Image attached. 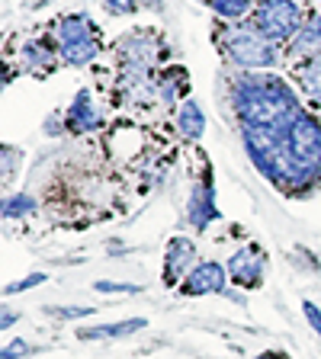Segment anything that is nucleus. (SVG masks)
<instances>
[{"mask_svg":"<svg viewBox=\"0 0 321 359\" xmlns=\"http://www.w3.org/2000/svg\"><path fill=\"white\" fill-rule=\"evenodd\" d=\"M232 106L241 126H280L299 106L296 90L277 74H244L232 81Z\"/></svg>","mask_w":321,"mask_h":359,"instance_id":"obj_1","label":"nucleus"},{"mask_svg":"<svg viewBox=\"0 0 321 359\" xmlns=\"http://www.w3.org/2000/svg\"><path fill=\"white\" fill-rule=\"evenodd\" d=\"M216 45L241 71H263L277 65V45L251 22H225L216 29Z\"/></svg>","mask_w":321,"mask_h":359,"instance_id":"obj_2","label":"nucleus"},{"mask_svg":"<svg viewBox=\"0 0 321 359\" xmlns=\"http://www.w3.org/2000/svg\"><path fill=\"white\" fill-rule=\"evenodd\" d=\"M52 36L55 45H58L61 61L71 67H84L100 55V29L87 13L61 16L52 26Z\"/></svg>","mask_w":321,"mask_h":359,"instance_id":"obj_3","label":"nucleus"},{"mask_svg":"<svg viewBox=\"0 0 321 359\" xmlns=\"http://www.w3.org/2000/svg\"><path fill=\"white\" fill-rule=\"evenodd\" d=\"M251 26L261 29L273 45H289L302 29V10L296 0H257L254 13H251Z\"/></svg>","mask_w":321,"mask_h":359,"instance_id":"obj_4","label":"nucleus"},{"mask_svg":"<svg viewBox=\"0 0 321 359\" xmlns=\"http://www.w3.org/2000/svg\"><path fill=\"white\" fill-rule=\"evenodd\" d=\"M263 273H267V254L257 244H244L228 263V279L238 289H257L263 283Z\"/></svg>","mask_w":321,"mask_h":359,"instance_id":"obj_5","label":"nucleus"},{"mask_svg":"<svg viewBox=\"0 0 321 359\" xmlns=\"http://www.w3.org/2000/svg\"><path fill=\"white\" fill-rule=\"evenodd\" d=\"M225 283H228V269L216 260H206V263H199V266H193V273L183 279L180 295H190V299H196V295H212V292H222Z\"/></svg>","mask_w":321,"mask_h":359,"instance_id":"obj_6","label":"nucleus"},{"mask_svg":"<svg viewBox=\"0 0 321 359\" xmlns=\"http://www.w3.org/2000/svg\"><path fill=\"white\" fill-rule=\"evenodd\" d=\"M190 222H193L196 231H206L209 228V222H216L218 209H216V187H212V170L206 167L202 170V180L193 187V193H190Z\"/></svg>","mask_w":321,"mask_h":359,"instance_id":"obj_7","label":"nucleus"},{"mask_svg":"<svg viewBox=\"0 0 321 359\" xmlns=\"http://www.w3.org/2000/svg\"><path fill=\"white\" fill-rule=\"evenodd\" d=\"M193 260H196L193 241L173 238L167 244V257H164V285H177L180 279H187L193 273Z\"/></svg>","mask_w":321,"mask_h":359,"instance_id":"obj_8","label":"nucleus"},{"mask_svg":"<svg viewBox=\"0 0 321 359\" xmlns=\"http://www.w3.org/2000/svg\"><path fill=\"white\" fill-rule=\"evenodd\" d=\"M65 126H67V132H74V135L93 132V128L103 126V116H100L97 103L90 97V90H81L74 97V103H71V109H67V116H65Z\"/></svg>","mask_w":321,"mask_h":359,"instance_id":"obj_9","label":"nucleus"},{"mask_svg":"<svg viewBox=\"0 0 321 359\" xmlns=\"http://www.w3.org/2000/svg\"><path fill=\"white\" fill-rule=\"evenodd\" d=\"M286 55H289V61H296V65L321 58V16H312V20L302 26L299 36L286 45Z\"/></svg>","mask_w":321,"mask_h":359,"instance_id":"obj_10","label":"nucleus"},{"mask_svg":"<svg viewBox=\"0 0 321 359\" xmlns=\"http://www.w3.org/2000/svg\"><path fill=\"white\" fill-rule=\"evenodd\" d=\"M20 58H22V67H26L30 74L45 77L55 71V61H58L61 55H58V45H52L48 39H39V42H30L22 48Z\"/></svg>","mask_w":321,"mask_h":359,"instance_id":"obj_11","label":"nucleus"},{"mask_svg":"<svg viewBox=\"0 0 321 359\" xmlns=\"http://www.w3.org/2000/svg\"><path fill=\"white\" fill-rule=\"evenodd\" d=\"M155 87H157V103L173 106L180 97H187V90H190L187 71L183 67H167V71H161L155 77Z\"/></svg>","mask_w":321,"mask_h":359,"instance_id":"obj_12","label":"nucleus"},{"mask_svg":"<svg viewBox=\"0 0 321 359\" xmlns=\"http://www.w3.org/2000/svg\"><path fill=\"white\" fill-rule=\"evenodd\" d=\"M145 330V318H129L119 324H100V327H81L77 330V340H112V337H129Z\"/></svg>","mask_w":321,"mask_h":359,"instance_id":"obj_13","label":"nucleus"},{"mask_svg":"<svg viewBox=\"0 0 321 359\" xmlns=\"http://www.w3.org/2000/svg\"><path fill=\"white\" fill-rule=\"evenodd\" d=\"M177 128H180V135L183 138H202V128H206V116H202V109H199V103L196 100H183L180 103V112H177Z\"/></svg>","mask_w":321,"mask_h":359,"instance_id":"obj_14","label":"nucleus"},{"mask_svg":"<svg viewBox=\"0 0 321 359\" xmlns=\"http://www.w3.org/2000/svg\"><path fill=\"white\" fill-rule=\"evenodd\" d=\"M296 77H299L302 93L312 100V106H321V58L296 65Z\"/></svg>","mask_w":321,"mask_h":359,"instance_id":"obj_15","label":"nucleus"},{"mask_svg":"<svg viewBox=\"0 0 321 359\" xmlns=\"http://www.w3.org/2000/svg\"><path fill=\"white\" fill-rule=\"evenodd\" d=\"M202 4L222 20H241V16L254 13L257 7V0H202Z\"/></svg>","mask_w":321,"mask_h":359,"instance_id":"obj_16","label":"nucleus"},{"mask_svg":"<svg viewBox=\"0 0 321 359\" xmlns=\"http://www.w3.org/2000/svg\"><path fill=\"white\" fill-rule=\"evenodd\" d=\"M32 209H36V199H32V196H13V199H7V205H4V215L20 218V215H26V212H32Z\"/></svg>","mask_w":321,"mask_h":359,"instance_id":"obj_17","label":"nucleus"},{"mask_svg":"<svg viewBox=\"0 0 321 359\" xmlns=\"http://www.w3.org/2000/svg\"><path fill=\"white\" fill-rule=\"evenodd\" d=\"M103 7H106V13H112V16H129L142 7V4H138V0H103Z\"/></svg>","mask_w":321,"mask_h":359,"instance_id":"obj_18","label":"nucleus"},{"mask_svg":"<svg viewBox=\"0 0 321 359\" xmlns=\"http://www.w3.org/2000/svg\"><path fill=\"white\" fill-rule=\"evenodd\" d=\"M48 314H55V318H65V321H71V318H87V314H93V308H48Z\"/></svg>","mask_w":321,"mask_h":359,"instance_id":"obj_19","label":"nucleus"},{"mask_svg":"<svg viewBox=\"0 0 321 359\" xmlns=\"http://www.w3.org/2000/svg\"><path fill=\"white\" fill-rule=\"evenodd\" d=\"M42 283H45V276H42V273H32V276H26V279H22V283L7 285V289H4V292H7V295H16V292H26V289H32V285H42Z\"/></svg>","mask_w":321,"mask_h":359,"instance_id":"obj_20","label":"nucleus"},{"mask_svg":"<svg viewBox=\"0 0 321 359\" xmlns=\"http://www.w3.org/2000/svg\"><path fill=\"white\" fill-rule=\"evenodd\" d=\"M302 314H306V318H308V324H312V330H315V334L321 337V311H318V305L306 299V302H302Z\"/></svg>","mask_w":321,"mask_h":359,"instance_id":"obj_21","label":"nucleus"},{"mask_svg":"<svg viewBox=\"0 0 321 359\" xmlns=\"http://www.w3.org/2000/svg\"><path fill=\"white\" fill-rule=\"evenodd\" d=\"M26 353H30V346L22 344V340H13V344L4 346V359H20V356H26Z\"/></svg>","mask_w":321,"mask_h":359,"instance_id":"obj_22","label":"nucleus"},{"mask_svg":"<svg viewBox=\"0 0 321 359\" xmlns=\"http://www.w3.org/2000/svg\"><path fill=\"white\" fill-rule=\"evenodd\" d=\"M97 292H138V285H112V283H97Z\"/></svg>","mask_w":321,"mask_h":359,"instance_id":"obj_23","label":"nucleus"},{"mask_svg":"<svg viewBox=\"0 0 321 359\" xmlns=\"http://www.w3.org/2000/svg\"><path fill=\"white\" fill-rule=\"evenodd\" d=\"M257 359H289V353H283V350H267V353H261Z\"/></svg>","mask_w":321,"mask_h":359,"instance_id":"obj_24","label":"nucleus"},{"mask_svg":"<svg viewBox=\"0 0 321 359\" xmlns=\"http://www.w3.org/2000/svg\"><path fill=\"white\" fill-rule=\"evenodd\" d=\"M142 7H148V10H161V0H138Z\"/></svg>","mask_w":321,"mask_h":359,"instance_id":"obj_25","label":"nucleus"},{"mask_svg":"<svg viewBox=\"0 0 321 359\" xmlns=\"http://www.w3.org/2000/svg\"><path fill=\"white\" fill-rule=\"evenodd\" d=\"M16 321V314H10V311H4V330H7L10 327V324H13Z\"/></svg>","mask_w":321,"mask_h":359,"instance_id":"obj_26","label":"nucleus"},{"mask_svg":"<svg viewBox=\"0 0 321 359\" xmlns=\"http://www.w3.org/2000/svg\"><path fill=\"white\" fill-rule=\"evenodd\" d=\"M318 4H321V0H318Z\"/></svg>","mask_w":321,"mask_h":359,"instance_id":"obj_27","label":"nucleus"}]
</instances>
